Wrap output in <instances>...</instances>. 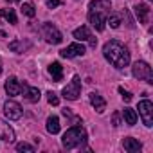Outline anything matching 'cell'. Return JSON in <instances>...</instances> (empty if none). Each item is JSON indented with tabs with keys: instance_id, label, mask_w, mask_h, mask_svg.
<instances>
[{
	"instance_id": "7",
	"label": "cell",
	"mask_w": 153,
	"mask_h": 153,
	"mask_svg": "<svg viewBox=\"0 0 153 153\" xmlns=\"http://www.w3.org/2000/svg\"><path fill=\"white\" fill-rule=\"evenodd\" d=\"M72 34H74V38L78 40V42H88V43H90V47H96V45H97V40L90 34V31H88V27H87V25L78 27Z\"/></svg>"
},
{
	"instance_id": "27",
	"label": "cell",
	"mask_w": 153,
	"mask_h": 153,
	"mask_svg": "<svg viewBox=\"0 0 153 153\" xmlns=\"http://www.w3.org/2000/svg\"><path fill=\"white\" fill-rule=\"evenodd\" d=\"M119 94H121V97H123V101L124 103H130L131 101V92H128V90H124V88H119Z\"/></svg>"
},
{
	"instance_id": "28",
	"label": "cell",
	"mask_w": 153,
	"mask_h": 153,
	"mask_svg": "<svg viewBox=\"0 0 153 153\" xmlns=\"http://www.w3.org/2000/svg\"><path fill=\"white\" fill-rule=\"evenodd\" d=\"M112 124H114V126H119V124H121V114H119V112H115V114L112 115Z\"/></svg>"
},
{
	"instance_id": "10",
	"label": "cell",
	"mask_w": 153,
	"mask_h": 153,
	"mask_svg": "<svg viewBox=\"0 0 153 153\" xmlns=\"http://www.w3.org/2000/svg\"><path fill=\"white\" fill-rule=\"evenodd\" d=\"M61 58H76V56H83L85 54V45L83 43H72L67 49L59 51Z\"/></svg>"
},
{
	"instance_id": "23",
	"label": "cell",
	"mask_w": 153,
	"mask_h": 153,
	"mask_svg": "<svg viewBox=\"0 0 153 153\" xmlns=\"http://www.w3.org/2000/svg\"><path fill=\"white\" fill-rule=\"evenodd\" d=\"M22 13H24L25 16H29V18H33V16L36 15V11H34V6H33L31 2H25V4L22 6Z\"/></svg>"
},
{
	"instance_id": "31",
	"label": "cell",
	"mask_w": 153,
	"mask_h": 153,
	"mask_svg": "<svg viewBox=\"0 0 153 153\" xmlns=\"http://www.w3.org/2000/svg\"><path fill=\"white\" fill-rule=\"evenodd\" d=\"M6 2H9V4H11V2H18V0H6Z\"/></svg>"
},
{
	"instance_id": "3",
	"label": "cell",
	"mask_w": 153,
	"mask_h": 153,
	"mask_svg": "<svg viewBox=\"0 0 153 153\" xmlns=\"http://www.w3.org/2000/svg\"><path fill=\"white\" fill-rule=\"evenodd\" d=\"M131 74L133 78L140 79V81H146V83H153V72H151V67L146 63V61H137L131 68Z\"/></svg>"
},
{
	"instance_id": "15",
	"label": "cell",
	"mask_w": 153,
	"mask_h": 153,
	"mask_svg": "<svg viewBox=\"0 0 153 153\" xmlns=\"http://www.w3.org/2000/svg\"><path fill=\"white\" fill-rule=\"evenodd\" d=\"M135 15H137L140 24H148V20H149V7H148V4H137L135 6Z\"/></svg>"
},
{
	"instance_id": "14",
	"label": "cell",
	"mask_w": 153,
	"mask_h": 153,
	"mask_svg": "<svg viewBox=\"0 0 153 153\" xmlns=\"http://www.w3.org/2000/svg\"><path fill=\"white\" fill-rule=\"evenodd\" d=\"M0 139L6 140V142H13L15 140V131L6 121H0Z\"/></svg>"
},
{
	"instance_id": "11",
	"label": "cell",
	"mask_w": 153,
	"mask_h": 153,
	"mask_svg": "<svg viewBox=\"0 0 153 153\" xmlns=\"http://www.w3.org/2000/svg\"><path fill=\"white\" fill-rule=\"evenodd\" d=\"M6 92H7L9 97H15V96H18L22 92V83L15 78V76H11V78L6 81Z\"/></svg>"
},
{
	"instance_id": "22",
	"label": "cell",
	"mask_w": 153,
	"mask_h": 153,
	"mask_svg": "<svg viewBox=\"0 0 153 153\" xmlns=\"http://www.w3.org/2000/svg\"><path fill=\"white\" fill-rule=\"evenodd\" d=\"M0 16H4L9 24H16V13H15V9H0Z\"/></svg>"
},
{
	"instance_id": "17",
	"label": "cell",
	"mask_w": 153,
	"mask_h": 153,
	"mask_svg": "<svg viewBox=\"0 0 153 153\" xmlns=\"http://www.w3.org/2000/svg\"><path fill=\"white\" fill-rule=\"evenodd\" d=\"M49 74L52 76V79L58 83V81H61V78H63V67L59 65V61H52L51 65H49Z\"/></svg>"
},
{
	"instance_id": "16",
	"label": "cell",
	"mask_w": 153,
	"mask_h": 153,
	"mask_svg": "<svg viewBox=\"0 0 153 153\" xmlns=\"http://www.w3.org/2000/svg\"><path fill=\"white\" fill-rule=\"evenodd\" d=\"M123 146H124V149L130 151V153H137V151L142 149V144H140L137 139H133V137H126V139L123 140Z\"/></svg>"
},
{
	"instance_id": "21",
	"label": "cell",
	"mask_w": 153,
	"mask_h": 153,
	"mask_svg": "<svg viewBox=\"0 0 153 153\" xmlns=\"http://www.w3.org/2000/svg\"><path fill=\"white\" fill-rule=\"evenodd\" d=\"M123 117H124V121H126L128 126H133V124L137 123V114H135V110H131V108H124V110H123Z\"/></svg>"
},
{
	"instance_id": "8",
	"label": "cell",
	"mask_w": 153,
	"mask_h": 153,
	"mask_svg": "<svg viewBox=\"0 0 153 153\" xmlns=\"http://www.w3.org/2000/svg\"><path fill=\"white\" fill-rule=\"evenodd\" d=\"M88 22L96 27V31H105V24H106V13L105 11H90L88 13Z\"/></svg>"
},
{
	"instance_id": "29",
	"label": "cell",
	"mask_w": 153,
	"mask_h": 153,
	"mask_svg": "<svg viewBox=\"0 0 153 153\" xmlns=\"http://www.w3.org/2000/svg\"><path fill=\"white\" fill-rule=\"evenodd\" d=\"M61 2H59V0H47V7L49 9H52V7H58Z\"/></svg>"
},
{
	"instance_id": "25",
	"label": "cell",
	"mask_w": 153,
	"mask_h": 153,
	"mask_svg": "<svg viewBox=\"0 0 153 153\" xmlns=\"http://www.w3.org/2000/svg\"><path fill=\"white\" fill-rule=\"evenodd\" d=\"M47 101H49V105H52V106H58L59 105V97L51 90V92H47Z\"/></svg>"
},
{
	"instance_id": "20",
	"label": "cell",
	"mask_w": 153,
	"mask_h": 153,
	"mask_svg": "<svg viewBox=\"0 0 153 153\" xmlns=\"http://www.w3.org/2000/svg\"><path fill=\"white\" fill-rule=\"evenodd\" d=\"M47 131L52 133V135H56V133L59 131V119H58L56 115H51V117L47 119Z\"/></svg>"
},
{
	"instance_id": "24",
	"label": "cell",
	"mask_w": 153,
	"mask_h": 153,
	"mask_svg": "<svg viewBox=\"0 0 153 153\" xmlns=\"http://www.w3.org/2000/svg\"><path fill=\"white\" fill-rule=\"evenodd\" d=\"M108 24H110V27L117 29V27L121 25V18H119V15H110V16H108Z\"/></svg>"
},
{
	"instance_id": "19",
	"label": "cell",
	"mask_w": 153,
	"mask_h": 153,
	"mask_svg": "<svg viewBox=\"0 0 153 153\" xmlns=\"http://www.w3.org/2000/svg\"><path fill=\"white\" fill-rule=\"evenodd\" d=\"M29 47H31V43L25 42V40H15V42L9 43V49H11L13 52H24V51L29 49Z\"/></svg>"
},
{
	"instance_id": "18",
	"label": "cell",
	"mask_w": 153,
	"mask_h": 153,
	"mask_svg": "<svg viewBox=\"0 0 153 153\" xmlns=\"http://www.w3.org/2000/svg\"><path fill=\"white\" fill-rule=\"evenodd\" d=\"M110 6H112L110 0H92L90 6H88V9L90 11H108Z\"/></svg>"
},
{
	"instance_id": "13",
	"label": "cell",
	"mask_w": 153,
	"mask_h": 153,
	"mask_svg": "<svg viewBox=\"0 0 153 153\" xmlns=\"http://www.w3.org/2000/svg\"><path fill=\"white\" fill-rule=\"evenodd\" d=\"M88 99H90V105L96 108V112H97V114H103V112L106 110V101H105L99 94L92 92V94L88 96Z\"/></svg>"
},
{
	"instance_id": "6",
	"label": "cell",
	"mask_w": 153,
	"mask_h": 153,
	"mask_svg": "<svg viewBox=\"0 0 153 153\" xmlns=\"http://www.w3.org/2000/svg\"><path fill=\"white\" fill-rule=\"evenodd\" d=\"M139 114H140V117H142L144 126L151 128V126H153V103H151L149 99H142V101L139 103Z\"/></svg>"
},
{
	"instance_id": "5",
	"label": "cell",
	"mask_w": 153,
	"mask_h": 153,
	"mask_svg": "<svg viewBox=\"0 0 153 153\" xmlns=\"http://www.w3.org/2000/svg\"><path fill=\"white\" fill-rule=\"evenodd\" d=\"M42 33H43V38L47 40V43H52V45H58V43H61L63 42V36H61V33H59V29L56 27V25H52V24H43V27H42Z\"/></svg>"
},
{
	"instance_id": "4",
	"label": "cell",
	"mask_w": 153,
	"mask_h": 153,
	"mask_svg": "<svg viewBox=\"0 0 153 153\" xmlns=\"http://www.w3.org/2000/svg\"><path fill=\"white\" fill-rule=\"evenodd\" d=\"M79 94H81V78L79 76H74L72 81L63 88V97L68 101H76L79 97Z\"/></svg>"
},
{
	"instance_id": "2",
	"label": "cell",
	"mask_w": 153,
	"mask_h": 153,
	"mask_svg": "<svg viewBox=\"0 0 153 153\" xmlns=\"http://www.w3.org/2000/svg\"><path fill=\"white\" fill-rule=\"evenodd\" d=\"M85 140H87V131H85L81 126H72L70 130H67V131L63 133L61 144H63V148H67V149H74V148L81 146Z\"/></svg>"
},
{
	"instance_id": "26",
	"label": "cell",
	"mask_w": 153,
	"mask_h": 153,
	"mask_svg": "<svg viewBox=\"0 0 153 153\" xmlns=\"http://www.w3.org/2000/svg\"><path fill=\"white\" fill-rule=\"evenodd\" d=\"M16 149H18V151H29V153H33V151H34V146H31V144H27V142H18V144H16Z\"/></svg>"
},
{
	"instance_id": "12",
	"label": "cell",
	"mask_w": 153,
	"mask_h": 153,
	"mask_svg": "<svg viewBox=\"0 0 153 153\" xmlns=\"http://www.w3.org/2000/svg\"><path fill=\"white\" fill-rule=\"evenodd\" d=\"M22 90H24V97L29 101V103H38L40 101V90L36 88V87H29V85H22Z\"/></svg>"
},
{
	"instance_id": "1",
	"label": "cell",
	"mask_w": 153,
	"mask_h": 153,
	"mask_svg": "<svg viewBox=\"0 0 153 153\" xmlns=\"http://www.w3.org/2000/svg\"><path fill=\"white\" fill-rule=\"evenodd\" d=\"M103 54L115 68H124L130 63V51L117 40L106 42L103 47Z\"/></svg>"
},
{
	"instance_id": "30",
	"label": "cell",
	"mask_w": 153,
	"mask_h": 153,
	"mask_svg": "<svg viewBox=\"0 0 153 153\" xmlns=\"http://www.w3.org/2000/svg\"><path fill=\"white\" fill-rule=\"evenodd\" d=\"M0 74H2V59H0Z\"/></svg>"
},
{
	"instance_id": "9",
	"label": "cell",
	"mask_w": 153,
	"mask_h": 153,
	"mask_svg": "<svg viewBox=\"0 0 153 153\" xmlns=\"http://www.w3.org/2000/svg\"><path fill=\"white\" fill-rule=\"evenodd\" d=\"M4 114L9 121H18L22 117V106L16 101H7L4 105Z\"/></svg>"
}]
</instances>
